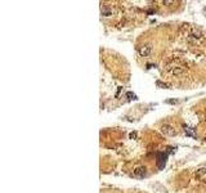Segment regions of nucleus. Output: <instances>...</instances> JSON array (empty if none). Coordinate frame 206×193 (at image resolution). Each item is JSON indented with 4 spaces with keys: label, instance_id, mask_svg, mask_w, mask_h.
<instances>
[{
    "label": "nucleus",
    "instance_id": "nucleus-6",
    "mask_svg": "<svg viewBox=\"0 0 206 193\" xmlns=\"http://www.w3.org/2000/svg\"><path fill=\"white\" fill-rule=\"evenodd\" d=\"M184 131H186V134L189 135V136H196V134L192 130V127H184Z\"/></svg>",
    "mask_w": 206,
    "mask_h": 193
},
{
    "label": "nucleus",
    "instance_id": "nucleus-4",
    "mask_svg": "<svg viewBox=\"0 0 206 193\" xmlns=\"http://www.w3.org/2000/svg\"><path fill=\"white\" fill-rule=\"evenodd\" d=\"M195 176H196V179H205V178H206V166L200 167L198 170H196Z\"/></svg>",
    "mask_w": 206,
    "mask_h": 193
},
{
    "label": "nucleus",
    "instance_id": "nucleus-5",
    "mask_svg": "<svg viewBox=\"0 0 206 193\" xmlns=\"http://www.w3.org/2000/svg\"><path fill=\"white\" fill-rule=\"evenodd\" d=\"M157 157H159V160H157V165H159L160 169H162L164 165L166 164V154L165 153H159V154H157Z\"/></svg>",
    "mask_w": 206,
    "mask_h": 193
},
{
    "label": "nucleus",
    "instance_id": "nucleus-9",
    "mask_svg": "<svg viewBox=\"0 0 206 193\" xmlns=\"http://www.w3.org/2000/svg\"><path fill=\"white\" fill-rule=\"evenodd\" d=\"M126 97L128 98H129V99H135V94H133V93H130V91H129V93H126Z\"/></svg>",
    "mask_w": 206,
    "mask_h": 193
},
{
    "label": "nucleus",
    "instance_id": "nucleus-10",
    "mask_svg": "<svg viewBox=\"0 0 206 193\" xmlns=\"http://www.w3.org/2000/svg\"><path fill=\"white\" fill-rule=\"evenodd\" d=\"M135 136H137V133H131V134H130V138H131V139L135 138Z\"/></svg>",
    "mask_w": 206,
    "mask_h": 193
},
{
    "label": "nucleus",
    "instance_id": "nucleus-2",
    "mask_svg": "<svg viewBox=\"0 0 206 193\" xmlns=\"http://www.w3.org/2000/svg\"><path fill=\"white\" fill-rule=\"evenodd\" d=\"M152 53V45L151 44H146V45H142L141 48H139V54L142 55V57H147V55H150Z\"/></svg>",
    "mask_w": 206,
    "mask_h": 193
},
{
    "label": "nucleus",
    "instance_id": "nucleus-1",
    "mask_svg": "<svg viewBox=\"0 0 206 193\" xmlns=\"http://www.w3.org/2000/svg\"><path fill=\"white\" fill-rule=\"evenodd\" d=\"M161 133L166 136H174L175 135V129L169 124H165V125L161 126Z\"/></svg>",
    "mask_w": 206,
    "mask_h": 193
},
{
    "label": "nucleus",
    "instance_id": "nucleus-3",
    "mask_svg": "<svg viewBox=\"0 0 206 193\" xmlns=\"http://www.w3.org/2000/svg\"><path fill=\"white\" fill-rule=\"evenodd\" d=\"M147 174V169L144 166H138V167L134 169V176L137 178H144Z\"/></svg>",
    "mask_w": 206,
    "mask_h": 193
},
{
    "label": "nucleus",
    "instance_id": "nucleus-8",
    "mask_svg": "<svg viewBox=\"0 0 206 193\" xmlns=\"http://www.w3.org/2000/svg\"><path fill=\"white\" fill-rule=\"evenodd\" d=\"M184 72V68H174L173 70V73L174 75H180V73H183Z\"/></svg>",
    "mask_w": 206,
    "mask_h": 193
},
{
    "label": "nucleus",
    "instance_id": "nucleus-7",
    "mask_svg": "<svg viewBox=\"0 0 206 193\" xmlns=\"http://www.w3.org/2000/svg\"><path fill=\"white\" fill-rule=\"evenodd\" d=\"M102 14H103V16H106V17H108V16H111V10H110L108 8L103 7L102 8Z\"/></svg>",
    "mask_w": 206,
    "mask_h": 193
}]
</instances>
